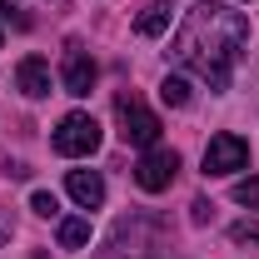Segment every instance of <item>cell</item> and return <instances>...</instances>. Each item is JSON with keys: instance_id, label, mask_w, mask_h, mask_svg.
Instances as JSON below:
<instances>
[{"instance_id": "1", "label": "cell", "mask_w": 259, "mask_h": 259, "mask_svg": "<svg viewBox=\"0 0 259 259\" xmlns=\"http://www.w3.org/2000/svg\"><path fill=\"white\" fill-rule=\"evenodd\" d=\"M249 45V20L229 5L199 0L175 30V60L194 70L199 80H209V90H229V75Z\"/></svg>"}, {"instance_id": "2", "label": "cell", "mask_w": 259, "mask_h": 259, "mask_svg": "<svg viewBox=\"0 0 259 259\" xmlns=\"http://www.w3.org/2000/svg\"><path fill=\"white\" fill-rule=\"evenodd\" d=\"M55 155H65V160H80V155H95L100 150V125L95 115H85V110H70L60 120V130H55Z\"/></svg>"}, {"instance_id": "3", "label": "cell", "mask_w": 259, "mask_h": 259, "mask_svg": "<svg viewBox=\"0 0 259 259\" xmlns=\"http://www.w3.org/2000/svg\"><path fill=\"white\" fill-rule=\"evenodd\" d=\"M115 120H120V140L135 145V150H150V145L160 140V115H150L135 95L115 100Z\"/></svg>"}, {"instance_id": "4", "label": "cell", "mask_w": 259, "mask_h": 259, "mask_svg": "<svg viewBox=\"0 0 259 259\" xmlns=\"http://www.w3.org/2000/svg\"><path fill=\"white\" fill-rule=\"evenodd\" d=\"M175 175H180V155L175 150H145L140 164H135V185L145 194H160L175 185Z\"/></svg>"}, {"instance_id": "5", "label": "cell", "mask_w": 259, "mask_h": 259, "mask_svg": "<svg viewBox=\"0 0 259 259\" xmlns=\"http://www.w3.org/2000/svg\"><path fill=\"white\" fill-rule=\"evenodd\" d=\"M244 164H249V145H244L239 135H229V130H225V135H214V140L204 145V175H214V180L244 169Z\"/></svg>"}, {"instance_id": "6", "label": "cell", "mask_w": 259, "mask_h": 259, "mask_svg": "<svg viewBox=\"0 0 259 259\" xmlns=\"http://www.w3.org/2000/svg\"><path fill=\"white\" fill-rule=\"evenodd\" d=\"M60 80H65V95H90L95 90V80H100V70H95V60L70 40L65 45V65H60Z\"/></svg>"}, {"instance_id": "7", "label": "cell", "mask_w": 259, "mask_h": 259, "mask_svg": "<svg viewBox=\"0 0 259 259\" xmlns=\"http://www.w3.org/2000/svg\"><path fill=\"white\" fill-rule=\"evenodd\" d=\"M65 190H70V199H75L80 209H100V204H105V180H100L95 169H70Z\"/></svg>"}, {"instance_id": "8", "label": "cell", "mask_w": 259, "mask_h": 259, "mask_svg": "<svg viewBox=\"0 0 259 259\" xmlns=\"http://www.w3.org/2000/svg\"><path fill=\"white\" fill-rule=\"evenodd\" d=\"M15 85H20L30 100H45L50 95V65L40 60V55H25V60L15 65Z\"/></svg>"}, {"instance_id": "9", "label": "cell", "mask_w": 259, "mask_h": 259, "mask_svg": "<svg viewBox=\"0 0 259 259\" xmlns=\"http://www.w3.org/2000/svg\"><path fill=\"white\" fill-rule=\"evenodd\" d=\"M164 30H169V5H145L140 20H135V35L150 40V35H164Z\"/></svg>"}, {"instance_id": "10", "label": "cell", "mask_w": 259, "mask_h": 259, "mask_svg": "<svg viewBox=\"0 0 259 259\" xmlns=\"http://www.w3.org/2000/svg\"><path fill=\"white\" fill-rule=\"evenodd\" d=\"M90 244V220H60V249H85Z\"/></svg>"}, {"instance_id": "11", "label": "cell", "mask_w": 259, "mask_h": 259, "mask_svg": "<svg viewBox=\"0 0 259 259\" xmlns=\"http://www.w3.org/2000/svg\"><path fill=\"white\" fill-rule=\"evenodd\" d=\"M160 100H164V105H175V110H185V105H190V85H185L180 75H164V85H160Z\"/></svg>"}, {"instance_id": "12", "label": "cell", "mask_w": 259, "mask_h": 259, "mask_svg": "<svg viewBox=\"0 0 259 259\" xmlns=\"http://www.w3.org/2000/svg\"><path fill=\"white\" fill-rule=\"evenodd\" d=\"M234 199H239L244 209H259V175H249V180H239V185H234Z\"/></svg>"}, {"instance_id": "13", "label": "cell", "mask_w": 259, "mask_h": 259, "mask_svg": "<svg viewBox=\"0 0 259 259\" xmlns=\"http://www.w3.org/2000/svg\"><path fill=\"white\" fill-rule=\"evenodd\" d=\"M229 239L234 244H259V220H239V225L229 229Z\"/></svg>"}, {"instance_id": "14", "label": "cell", "mask_w": 259, "mask_h": 259, "mask_svg": "<svg viewBox=\"0 0 259 259\" xmlns=\"http://www.w3.org/2000/svg\"><path fill=\"white\" fill-rule=\"evenodd\" d=\"M30 209H35V214H45V220H50V214L60 209V199H55L50 190H35V194H30Z\"/></svg>"}, {"instance_id": "15", "label": "cell", "mask_w": 259, "mask_h": 259, "mask_svg": "<svg viewBox=\"0 0 259 259\" xmlns=\"http://www.w3.org/2000/svg\"><path fill=\"white\" fill-rule=\"evenodd\" d=\"M209 214H214L209 199H194V204H190V220H194V225H209Z\"/></svg>"}, {"instance_id": "16", "label": "cell", "mask_w": 259, "mask_h": 259, "mask_svg": "<svg viewBox=\"0 0 259 259\" xmlns=\"http://www.w3.org/2000/svg\"><path fill=\"white\" fill-rule=\"evenodd\" d=\"M0 15H5V20H15V25H30V15H20V5H15V0H0Z\"/></svg>"}, {"instance_id": "17", "label": "cell", "mask_w": 259, "mask_h": 259, "mask_svg": "<svg viewBox=\"0 0 259 259\" xmlns=\"http://www.w3.org/2000/svg\"><path fill=\"white\" fill-rule=\"evenodd\" d=\"M10 239V209H0V244Z\"/></svg>"}]
</instances>
